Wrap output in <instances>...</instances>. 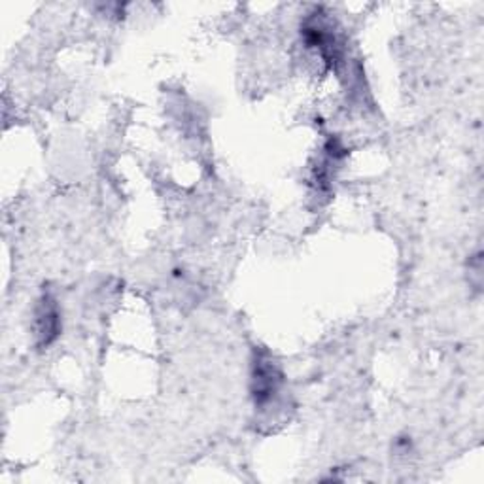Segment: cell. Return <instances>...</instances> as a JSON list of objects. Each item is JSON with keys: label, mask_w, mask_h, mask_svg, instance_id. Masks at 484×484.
Here are the masks:
<instances>
[{"label": "cell", "mask_w": 484, "mask_h": 484, "mask_svg": "<svg viewBox=\"0 0 484 484\" xmlns=\"http://www.w3.org/2000/svg\"><path fill=\"white\" fill-rule=\"evenodd\" d=\"M282 386V373L267 354H257L252 368V396L256 407H267L275 401Z\"/></svg>", "instance_id": "1"}, {"label": "cell", "mask_w": 484, "mask_h": 484, "mask_svg": "<svg viewBox=\"0 0 484 484\" xmlns=\"http://www.w3.org/2000/svg\"><path fill=\"white\" fill-rule=\"evenodd\" d=\"M36 335L44 347L50 345L59 335V314L50 297H44L40 308L36 310Z\"/></svg>", "instance_id": "2"}]
</instances>
